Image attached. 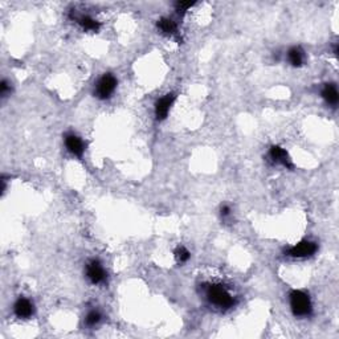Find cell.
Instances as JSON below:
<instances>
[{"label":"cell","instance_id":"16","mask_svg":"<svg viewBox=\"0 0 339 339\" xmlns=\"http://www.w3.org/2000/svg\"><path fill=\"white\" fill-rule=\"evenodd\" d=\"M192 5H194V3H191V1H179V3H176V11L179 13H184L191 8Z\"/></svg>","mask_w":339,"mask_h":339},{"label":"cell","instance_id":"9","mask_svg":"<svg viewBox=\"0 0 339 339\" xmlns=\"http://www.w3.org/2000/svg\"><path fill=\"white\" fill-rule=\"evenodd\" d=\"M269 156H271V159L273 160L274 163L282 164V166H285V167L287 168H293L290 158H289L287 152L285 151L282 147H279V146H273V147L271 148V151H269Z\"/></svg>","mask_w":339,"mask_h":339},{"label":"cell","instance_id":"13","mask_svg":"<svg viewBox=\"0 0 339 339\" xmlns=\"http://www.w3.org/2000/svg\"><path fill=\"white\" fill-rule=\"evenodd\" d=\"M78 23L85 31H89V32H98V29H100V23L90 16L78 17Z\"/></svg>","mask_w":339,"mask_h":339},{"label":"cell","instance_id":"4","mask_svg":"<svg viewBox=\"0 0 339 339\" xmlns=\"http://www.w3.org/2000/svg\"><path fill=\"white\" fill-rule=\"evenodd\" d=\"M317 244L311 243V241H301L299 244L294 245L287 249V255L291 256V257H310L317 252Z\"/></svg>","mask_w":339,"mask_h":339},{"label":"cell","instance_id":"11","mask_svg":"<svg viewBox=\"0 0 339 339\" xmlns=\"http://www.w3.org/2000/svg\"><path fill=\"white\" fill-rule=\"evenodd\" d=\"M287 60L290 63L293 67H301L305 61V55H303V51L298 47H294L291 48L289 52H287Z\"/></svg>","mask_w":339,"mask_h":339},{"label":"cell","instance_id":"15","mask_svg":"<svg viewBox=\"0 0 339 339\" xmlns=\"http://www.w3.org/2000/svg\"><path fill=\"white\" fill-rule=\"evenodd\" d=\"M85 321H86V325H88V326H96L97 323L101 321V314L96 310L89 311Z\"/></svg>","mask_w":339,"mask_h":339},{"label":"cell","instance_id":"1","mask_svg":"<svg viewBox=\"0 0 339 339\" xmlns=\"http://www.w3.org/2000/svg\"><path fill=\"white\" fill-rule=\"evenodd\" d=\"M205 294H207L208 301H209L212 305H215V306L217 307H221V309L232 307L233 306V303H235V299H233L231 293H229L225 287L221 286V285H215V283H213V285H209V286L207 287Z\"/></svg>","mask_w":339,"mask_h":339},{"label":"cell","instance_id":"6","mask_svg":"<svg viewBox=\"0 0 339 339\" xmlns=\"http://www.w3.org/2000/svg\"><path fill=\"white\" fill-rule=\"evenodd\" d=\"M65 146H67V148H68L70 154L78 156V158H81L82 154H84L85 147L82 140L76 134H73V133H69V134L65 136Z\"/></svg>","mask_w":339,"mask_h":339},{"label":"cell","instance_id":"2","mask_svg":"<svg viewBox=\"0 0 339 339\" xmlns=\"http://www.w3.org/2000/svg\"><path fill=\"white\" fill-rule=\"evenodd\" d=\"M290 307L297 317H307L311 313V301L306 293L294 290L290 293Z\"/></svg>","mask_w":339,"mask_h":339},{"label":"cell","instance_id":"7","mask_svg":"<svg viewBox=\"0 0 339 339\" xmlns=\"http://www.w3.org/2000/svg\"><path fill=\"white\" fill-rule=\"evenodd\" d=\"M13 310H15V314H16L17 318L28 319L33 315L35 309H33V303L29 299L19 298L16 301V303H15Z\"/></svg>","mask_w":339,"mask_h":339},{"label":"cell","instance_id":"5","mask_svg":"<svg viewBox=\"0 0 339 339\" xmlns=\"http://www.w3.org/2000/svg\"><path fill=\"white\" fill-rule=\"evenodd\" d=\"M86 277L89 278V281L94 285H98V283H102L106 278V273H105V269L102 268L98 261L93 260L88 264L86 267Z\"/></svg>","mask_w":339,"mask_h":339},{"label":"cell","instance_id":"10","mask_svg":"<svg viewBox=\"0 0 339 339\" xmlns=\"http://www.w3.org/2000/svg\"><path fill=\"white\" fill-rule=\"evenodd\" d=\"M322 97H323V100L326 101L327 105H330V106H337L338 100H339L337 86L333 84L325 85V88H323V90H322Z\"/></svg>","mask_w":339,"mask_h":339},{"label":"cell","instance_id":"14","mask_svg":"<svg viewBox=\"0 0 339 339\" xmlns=\"http://www.w3.org/2000/svg\"><path fill=\"white\" fill-rule=\"evenodd\" d=\"M190 252L186 249L184 247H179L178 249L175 251V257L176 260H178V263L183 264V263H187L188 259H190Z\"/></svg>","mask_w":339,"mask_h":339},{"label":"cell","instance_id":"17","mask_svg":"<svg viewBox=\"0 0 339 339\" xmlns=\"http://www.w3.org/2000/svg\"><path fill=\"white\" fill-rule=\"evenodd\" d=\"M9 92H11V86H9V84L7 81H3L1 85H0V93H1V96L7 97Z\"/></svg>","mask_w":339,"mask_h":339},{"label":"cell","instance_id":"8","mask_svg":"<svg viewBox=\"0 0 339 339\" xmlns=\"http://www.w3.org/2000/svg\"><path fill=\"white\" fill-rule=\"evenodd\" d=\"M174 100H175V96H174V94H167V96L162 97L160 100L156 101L155 116L158 120H164V118L168 116Z\"/></svg>","mask_w":339,"mask_h":339},{"label":"cell","instance_id":"12","mask_svg":"<svg viewBox=\"0 0 339 339\" xmlns=\"http://www.w3.org/2000/svg\"><path fill=\"white\" fill-rule=\"evenodd\" d=\"M158 28L162 31V33L164 35H168V36H172L176 33V24L175 21L168 19V17H163L158 21Z\"/></svg>","mask_w":339,"mask_h":339},{"label":"cell","instance_id":"18","mask_svg":"<svg viewBox=\"0 0 339 339\" xmlns=\"http://www.w3.org/2000/svg\"><path fill=\"white\" fill-rule=\"evenodd\" d=\"M220 215H221V217H228V216L231 215V208L228 207V205H223L221 207V209H220Z\"/></svg>","mask_w":339,"mask_h":339},{"label":"cell","instance_id":"3","mask_svg":"<svg viewBox=\"0 0 339 339\" xmlns=\"http://www.w3.org/2000/svg\"><path fill=\"white\" fill-rule=\"evenodd\" d=\"M117 88V78L113 74L108 73L101 77L96 86V96L101 100H106L112 96Z\"/></svg>","mask_w":339,"mask_h":339}]
</instances>
